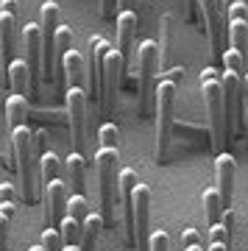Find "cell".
Listing matches in <instances>:
<instances>
[{"label":"cell","mask_w":248,"mask_h":251,"mask_svg":"<svg viewBox=\"0 0 248 251\" xmlns=\"http://www.w3.org/2000/svg\"><path fill=\"white\" fill-rule=\"evenodd\" d=\"M243 117H246V134H248V73L243 75Z\"/></svg>","instance_id":"obj_36"},{"label":"cell","mask_w":248,"mask_h":251,"mask_svg":"<svg viewBox=\"0 0 248 251\" xmlns=\"http://www.w3.org/2000/svg\"><path fill=\"white\" fill-rule=\"evenodd\" d=\"M28 251H45L42 246H34V249H28Z\"/></svg>","instance_id":"obj_44"},{"label":"cell","mask_w":248,"mask_h":251,"mask_svg":"<svg viewBox=\"0 0 248 251\" xmlns=\"http://www.w3.org/2000/svg\"><path fill=\"white\" fill-rule=\"evenodd\" d=\"M39 184H50V181L59 179V171H62V162H59V156H56L53 151H45L42 156H39Z\"/></svg>","instance_id":"obj_23"},{"label":"cell","mask_w":248,"mask_h":251,"mask_svg":"<svg viewBox=\"0 0 248 251\" xmlns=\"http://www.w3.org/2000/svg\"><path fill=\"white\" fill-rule=\"evenodd\" d=\"M201 95H204L206 115H209L212 145L221 151L226 145V120H223V84H221V73L215 67H206L201 73Z\"/></svg>","instance_id":"obj_3"},{"label":"cell","mask_w":248,"mask_h":251,"mask_svg":"<svg viewBox=\"0 0 248 251\" xmlns=\"http://www.w3.org/2000/svg\"><path fill=\"white\" fill-rule=\"evenodd\" d=\"M201 9V20L209 34V45H212V56L223 59V42H226V31H223V6L221 0H198Z\"/></svg>","instance_id":"obj_9"},{"label":"cell","mask_w":248,"mask_h":251,"mask_svg":"<svg viewBox=\"0 0 248 251\" xmlns=\"http://www.w3.org/2000/svg\"><path fill=\"white\" fill-rule=\"evenodd\" d=\"M156 67H159V45L153 39H145L137 48V70H140V103H137V112L142 117L148 115L151 98H153V92H156V81H153Z\"/></svg>","instance_id":"obj_5"},{"label":"cell","mask_w":248,"mask_h":251,"mask_svg":"<svg viewBox=\"0 0 248 251\" xmlns=\"http://www.w3.org/2000/svg\"><path fill=\"white\" fill-rule=\"evenodd\" d=\"M215 173H218V196H221V204H223V209H229L231 196H234V173H237L234 156L231 153H218Z\"/></svg>","instance_id":"obj_15"},{"label":"cell","mask_w":248,"mask_h":251,"mask_svg":"<svg viewBox=\"0 0 248 251\" xmlns=\"http://www.w3.org/2000/svg\"><path fill=\"white\" fill-rule=\"evenodd\" d=\"M67 187H64L62 179L50 181L42 187V204H45V224L50 229H59L67 215Z\"/></svg>","instance_id":"obj_10"},{"label":"cell","mask_w":248,"mask_h":251,"mask_svg":"<svg viewBox=\"0 0 248 251\" xmlns=\"http://www.w3.org/2000/svg\"><path fill=\"white\" fill-rule=\"evenodd\" d=\"M59 234H62L64 249H78L81 237H84V224H78V221L70 218V215H64L62 226H59Z\"/></svg>","instance_id":"obj_24"},{"label":"cell","mask_w":248,"mask_h":251,"mask_svg":"<svg viewBox=\"0 0 248 251\" xmlns=\"http://www.w3.org/2000/svg\"><path fill=\"white\" fill-rule=\"evenodd\" d=\"M209 251H229L226 243H209Z\"/></svg>","instance_id":"obj_41"},{"label":"cell","mask_w":248,"mask_h":251,"mask_svg":"<svg viewBox=\"0 0 248 251\" xmlns=\"http://www.w3.org/2000/svg\"><path fill=\"white\" fill-rule=\"evenodd\" d=\"M181 75H184V70H181V67H176V70H170L168 75H165V78H170V81H173V84H176V81L181 78Z\"/></svg>","instance_id":"obj_40"},{"label":"cell","mask_w":248,"mask_h":251,"mask_svg":"<svg viewBox=\"0 0 248 251\" xmlns=\"http://www.w3.org/2000/svg\"><path fill=\"white\" fill-rule=\"evenodd\" d=\"M181 246H184V249L201 246V234H198V229H184V234H181Z\"/></svg>","instance_id":"obj_34"},{"label":"cell","mask_w":248,"mask_h":251,"mask_svg":"<svg viewBox=\"0 0 248 251\" xmlns=\"http://www.w3.org/2000/svg\"><path fill=\"white\" fill-rule=\"evenodd\" d=\"M14 34H17V17L0 11V48H3L0 53H3V59L14 53Z\"/></svg>","instance_id":"obj_21"},{"label":"cell","mask_w":248,"mask_h":251,"mask_svg":"<svg viewBox=\"0 0 248 251\" xmlns=\"http://www.w3.org/2000/svg\"><path fill=\"white\" fill-rule=\"evenodd\" d=\"M73 50V31L70 28H59L56 31V39H53V56H56V64L62 62V56Z\"/></svg>","instance_id":"obj_28"},{"label":"cell","mask_w":248,"mask_h":251,"mask_svg":"<svg viewBox=\"0 0 248 251\" xmlns=\"http://www.w3.org/2000/svg\"><path fill=\"white\" fill-rule=\"evenodd\" d=\"M134 221H137V251H148V221H151V187L137 184L134 187Z\"/></svg>","instance_id":"obj_12"},{"label":"cell","mask_w":248,"mask_h":251,"mask_svg":"<svg viewBox=\"0 0 248 251\" xmlns=\"http://www.w3.org/2000/svg\"><path fill=\"white\" fill-rule=\"evenodd\" d=\"M170 249V237L168 232H162V229H156V232L148 237V251H168Z\"/></svg>","instance_id":"obj_32"},{"label":"cell","mask_w":248,"mask_h":251,"mask_svg":"<svg viewBox=\"0 0 248 251\" xmlns=\"http://www.w3.org/2000/svg\"><path fill=\"white\" fill-rule=\"evenodd\" d=\"M117 25V53L123 56V64L131 62V45H134V36H137V14L131 9L120 11L115 20Z\"/></svg>","instance_id":"obj_16"},{"label":"cell","mask_w":248,"mask_h":251,"mask_svg":"<svg viewBox=\"0 0 248 251\" xmlns=\"http://www.w3.org/2000/svg\"><path fill=\"white\" fill-rule=\"evenodd\" d=\"M123 56L117 50H109L106 62H103V81H100V103H103V115H112L117 106V90H120V78H123Z\"/></svg>","instance_id":"obj_8"},{"label":"cell","mask_w":248,"mask_h":251,"mask_svg":"<svg viewBox=\"0 0 248 251\" xmlns=\"http://www.w3.org/2000/svg\"><path fill=\"white\" fill-rule=\"evenodd\" d=\"M184 251H204V249H201V246H195V249H184Z\"/></svg>","instance_id":"obj_45"},{"label":"cell","mask_w":248,"mask_h":251,"mask_svg":"<svg viewBox=\"0 0 248 251\" xmlns=\"http://www.w3.org/2000/svg\"><path fill=\"white\" fill-rule=\"evenodd\" d=\"M226 20L229 23H234V20H248V6L240 0V3H234L229 11H226Z\"/></svg>","instance_id":"obj_33"},{"label":"cell","mask_w":248,"mask_h":251,"mask_svg":"<svg viewBox=\"0 0 248 251\" xmlns=\"http://www.w3.org/2000/svg\"><path fill=\"white\" fill-rule=\"evenodd\" d=\"M223 70H229V73H243V67H246V59H243V53H240V50H234V48H231V50H226V53H223Z\"/></svg>","instance_id":"obj_30"},{"label":"cell","mask_w":248,"mask_h":251,"mask_svg":"<svg viewBox=\"0 0 248 251\" xmlns=\"http://www.w3.org/2000/svg\"><path fill=\"white\" fill-rule=\"evenodd\" d=\"M234 3H240V0H221V6H223V9H226V11H229L231 6H234Z\"/></svg>","instance_id":"obj_43"},{"label":"cell","mask_w":248,"mask_h":251,"mask_svg":"<svg viewBox=\"0 0 248 251\" xmlns=\"http://www.w3.org/2000/svg\"><path fill=\"white\" fill-rule=\"evenodd\" d=\"M87 92L84 87H70L64 90V109H67V123H70V134L75 153L87 156Z\"/></svg>","instance_id":"obj_7"},{"label":"cell","mask_w":248,"mask_h":251,"mask_svg":"<svg viewBox=\"0 0 248 251\" xmlns=\"http://www.w3.org/2000/svg\"><path fill=\"white\" fill-rule=\"evenodd\" d=\"M115 6H117V0H100V14L106 20L115 17Z\"/></svg>","instance_id":"obj_37"},{"label":"cell","mask_w":248,"mask_h":251,"mask_svg":"<svg viewBox=\"0 0 248 251\" xmlns=\"http://www.w3.org/2000/svg\"><path fill=\"white\" fill-rule=\"evenodd\" d=\"M100 229H103V218L98 215V212H89L87 221H84V237H81L78 251H95Z\"/></svg>","instance_id":"obj_22"},{"label":"cell","mask_w":248,"mask_h":251,"mask_svg":"<svg viewBox=\"0 0 248 251\" xmlns=\"http://www.w3.org/2000/svg\"><path fill=\"white\" fill-rule=\"evenodd\" d=\"M109 42L103 36H92L89 39V95L92 98H100V81H103V62H106L109 56Z\"/></svg>","instance_id":"obj_14"},{"label":"cell","mask_w":248,"mask_h":251,"mask_svg":"<svg viewBox=\"0 0 248 251\" xmlns=\"http://www.w3.org/2000/svg\"><path fill=\"white\" fill-rule=\"evenodd\" d=\"M6 117L9 123L17 128V126H28V117H31V103H28V95H9L6 98Z\"/></svg>","instance_id":"obj_19"},{"label":"cell","mask_w":248,"mask_h":251,"mask_svg":"<svg viewBox=\"0 0 248 251\" xmlns=\"http://www.w3.org/2000/svg\"><path fill=\"white\" fill-rule=\"evenodd\" d=\"M67 215L75 218L78 224H84V221H87V215H89L87 196H70V198H67Z\"/></svg>","instance_id":"obj_27"},{"label":"cell","mask_w":248,"mask_h":251,"mask_svg":"<svg viewBox=\"0 0 248 251\" xmlns=\"http://www.w3.org/2000/svg\"><path fill=\"white\" fill-rule=\"evenodd\" d=\"M176 84L170 78H159L156 81V92H153V112H156V162H165L170 148V137L176 128L173 112H176Z\"/></svg>","instance_id":"obj_1"},{"label":"cell","mask_w":248,"mask_h":251,"mask_svg":"<svg viewBox=\"0 0 248 251\" xmlns=\"http://www.w3.org/2000/svg\"><path fill=\"white\" fill-rule=\"evenodd\" d=\"M23 48H25V64H28V78H31V92L39 84L42 75V28L36 23H25L23 28Z\"/></svg>","instance_id":"obj_11"},{"label":"cell","mask_w":248,"mask_h":251,"mask_svg":"<svg viewBox=\"0 0 248 251\" xmlns=\"http://www.w3.org/2000/svg\"><path fill=\"white\" fill-rule=\"evenodd\" d=\"M223 84V120H226V143H231V131L240 128L246 134V117H243V75L223 70L221 73Z\"/></svg>","instance_id":"obj_6"},{"label":"cell","mask_w":248,"mask_h":251,"mask_svg":"<svg viewBox=\"0 0 248 251\" xmlns=\"http://www.w3.org/2000/svg\"><path fill=\"white\" fill-rule=\"evenodd\" d=\"M67 176H70V184L75 190V196H84V187H87V156L73 151L67 156Z\"/></svg>","instance_id":"obj_18"},{"label":"cell","mask_w":248,"mask_h":251,"mask_svg":"<svg viewBox=\"0 0 248 251\" xmlns=\"http://www.w3.org/2000/svg\"><path fill=\"white\" fill-rule=\"evenodd\" d=\"M42 249L45 251H64V243H62V234H59V229H45L42 232Z\"/></svg>","instance_id":"obj_31"},{"label":"cell","mask_w":248,"mask_h":251,"mask_svg":"<svg viewBox=\"0 0 248 251\" xmlns=\"http://www.w3.org/2000/svg\"><path fill=\"white\" fill-rule=\"evenodd\" d=\"M9 84L14 95H28L31 92V78H28V64L25 59L9 62Z\"/></svg>","instance_id":"obj_20"},{"label":"cell","mask_w":248,"mask_h":251,"mask_svg":"<svg viewBox=\"0 0 248 251\" xmlns=\"http://www.w3.org/2000/svg\"><path fill=\"white\" fill-rule=\"evenodd\" d=\"M201 204H204V215L209 221V226L221 224L223 218V204H221V196H218V187L215 190H204V196H201Z\"/></svg>","instance_id":"obj_25"},{"label":"cell","mask_w":248,"mask_h":251,"mask_svg":"<svg viewBox=\"0 0 248 251\" xmlns=\"http://www.w3.org/2000/svg\"><path fill=\"white\" fill-rule=\"evenodd\" d=\"M128 6H131V0H117V9L120 11H128Z\"/></svg>","instance_id":"obj_42"},{"label":"cell","mask_w":248,"mask_h":251,"mask_svg":"<svg viewBox=\"0 0 248 251\" xmlns=\"http://www.w3.org/2000/svg\"><path fill=\"white\" fill-rule=\"evenodd\" d=\"M9 218L0 215V251H6V240H9Z\"/></svg>","instance_id":"obj_35"},{"label":"cell","mask_w":248,"mask_h":251,"mask_svg":"<svg viewBox=\"0 0 248 251\" xmlns=\"http://www.w3.org/2000/svg\"><path fill=\"white\" fill-rule=\"evenodd\" d=\"M98 140H100V148H117L120 143V131H117L115 123H103L98 128Z\"/></svg>","instance_id":"obj_29"},{"label":"cell","mask_w":248,"mask_h":251,"mask_svg":"<svg viewBox=\"0 0 248 251\" xmlns=\"http://www.w3.org/2000/svg\"><path fill=\"white\" fill-rule=\"evenodd\" d=\"M117 184H120V198H123V218H125V234L128 243L137 246V221H134V187L140 184L134 171H120L117 173Z\"/></svg>","instance_id":"obj_13"},{"label":"cell","mask_w":248,"mask_h":251,"mask_svg":"<svg viewBox=\"0 0 248 251\" xmlns=\"http://www.w3.org/2000/svg\"><path fill=\"white\" fill-rule=\"evenodd\" d=\"M117 162H120V153L117 148H100L95 153V165H98V179H100V201H103V229L106 226H115V201L120 198V184H117Z\"/></svg>","instance_id":"obj_2"},{"label":"cell","mask_w":248,"mask_h":251,"mask_svg":"<svg viewBox=\"0 0 248 251\" xmlns=\"http://www.w3.org/2000/svg\"><path fill=\"white\" fill-rule=\"evenodd\" d=\"M229 42L234 50H240V53L246 56L248 50V20H234V23H229Z\"/></svg>","instance_id":"obj_26"},{"label":"cell","mask_w":248,"mask_h":251,"mask_svg":"<svg viewBox=\"0 0 248 251\" xmlns=\"http://www.w3.org/2000/svg\"><path fill=\"white\" fill-rule=\"evenodd\" d=\"M11 145H14V159H17V173H20V184H23V198L34 201V187H36V176H34V131L28 126H17L11 131Z\"/></svg>","instance_id":"obj_4"},{"label":"cell","mask_w":248,"mask_h":251,"mask_svg":"<svg viewBox=\"0 0 248 251\" xmlns=\"http://www.w3.org/2000/svg\"><path fill=\"white\" fill-rule=\"evenodd\" d=\"M17 9H20L17 0H3V3H0V11H6V14H11V17H17Z\"/></svg>","instance_id":"obj_38"},{"label":"cell","mask_w":248,"mask_h":251,"mask_svg":"<svg viewBox=\"0 0 248 251\" xmlns=\"http://www.w3.org/2000/svg\"><path fill=\"white\" fill-rule=\"evenodd\" d=\"M56 70L62 73L64 90H70V87H84V75H87V70H84V56H81L75 48L62 56V62L56 64Z\"/></svg>","instance_id":"obj_17"},{"label":"cell","mask_w":248,"mask_h":251,"mask_svg":"<svg viewBox=\"0 0 248 251\" xmlns=\"http://www.w3.org/2000/svg\"><path fill=\"white\" fill-rule=\"evenodd\" d=\"M0 215H6L11 221L14 218V201H0Z\"/></svg>","instance_id":"obj_39"}]
</instances>
